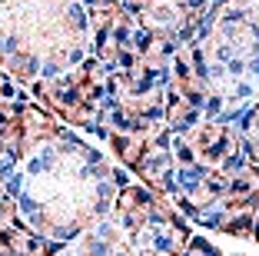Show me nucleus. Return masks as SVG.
<instances>
[{
  "label": "nucleus",
  "mask_w": 259,
  "mask_h": 256,
  "mask_svg": "<svg viewBox=\"0 0 259 256\" xmlns=\"http://www.w3.org/2000/svg\"><path fill=\"white\" fill-rule=\"evenodd\" d=\"M220 110H223V100L220 97H209V100H206V113H209V117H216Z\"/></svg>",
  "instance_id": "6"
},
{
  "label": "nucleus",
  "mask_w": 259,
  "mask_h": 256,
  "mask_svg": "<svg viewBox=\"0 0 259 256\" xmlns=\"http://www.w3.org/2000/svg\"><path fill=\"white\" fill-rule=\"evenodd\" d=\"M252 97V87L249 83H236V90H233V100H249Z\"/></svg>",
  "instance_id": "5"
},
{
  "label": "nucleus",
  "mask_w": 259,
  "mask_h": 256,
  "mask_svg": "<svg viewBox=\"0 0 259 256\" xmlns=\"http://www.w3.org/2000/svg\"><path fill=\"white\" fill-rule=\"evenodd\" d=\"M249 70H252V74H259V57H256V60L249 63Z\"/></svg>",
  "instance_id": "8"
},
{
  "label": "nucleus",
  "mask_w": 259,
  "mask_h": 256,
  "mask_svg": "<svg viewBox=\"0 0 259 256\" xmlns=\"http://www.w3.org/2000/svg\"><path fill=\"white\" fill-rule=\"evenodd\" d=\"M173 157H176V163H180V166H193V163H196V147H193L190 140H180V136H176Z\"/></svg>",
  "instance_id": "3"
},
{
  "label": "nucleus",
  "mask_w": 259,
  "mask_h": 256,
  "mask_svg": "<svg viewBox=\"0 0 259 256\" xmlns=\"http://www.w3.org/2000/svg\"><path fill=\"white\" fill-rule=\"evenodd\" d=\"M252 236H256V243H259V226H256V233H252Z\"/></svg>",
  "instance_id": "9"
},
{
  "label": "nucleus",
  "mask_w": 259,
  "mask_h": 256,
  "mask_svg": "<svg viewBox=\"0 0 259 256\" xmlns=\"http://www.w3.org/2000/svg\"><path fill=\"white\" fill-rule=\"evenodd\" d=\"M243 67H246V63L239 60V57H233V60H229V74H243Z\"/></svg>",
  "instance_id": "7"
},
{
  "label": "nucleus",
  "mask_w": 259,
  "mask_h": 256,
  "mask_svg": "<svg viewBox=\"0 0 259 256\" xmlns=\"http://www.w3.org/2000/svg\"><path fill=\"white\" fill-rule=\"evenodd\" d=\"M190 249H193L196 256H223L220 249H216L209 240H203V236H193V240H190Z\"/></svg>",
  "instance_id": "4"
},
{
  "label": "nucleus",
  "mask_w": 259,
  "mask_h": 256,
  "mask_svg": "<svg viewBox=\"0 0 259 256\" xmlns=\"http://www.w3.org/2000/svg\"><path fill=\"white\" fill-rule=\"evenodd\" d=\"M213 4H216V7H220V4H226V0H213Z\"/></svg>",
  "instance_id": "10"
},
{
  "label": "nucleus",
  "mask_w": 259,
  "mask_h": 256,
  "mask_svg": "<svg viewBox=\"0 0 259 256\" xmlns=\"http://www.w3.org/2000/svg\"><path fill=\"white\" fill-rule=\"evenodd\" d=\"M163 120H166L169 130H190V127H196L199 110L190 106L183 97H166V117Z\"/></svg>",
  "instance_id": "1"
},
{
  "label": "nucleus",
  "mask_w": 259,
  "mask_h": 256,
  "mask_svg": "<svg viewBox=\"0 0 259 256\" xmlns=\"http://www.w3.org/2000/svg\"><path fill=\"white\" fill-rule=\"evenodd\" d=\"M153 200L156 196L146 187H123L116 193V210L120 213H137V210H153Z\"/></svg>",
  "instance_id": "2"
}]
</instances>
